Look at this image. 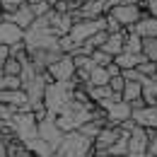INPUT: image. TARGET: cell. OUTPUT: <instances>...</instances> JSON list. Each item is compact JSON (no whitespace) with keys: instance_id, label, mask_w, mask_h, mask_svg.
Here are the masks:
<instances>
[{"instance_id":"6da1fadb","label":"cell","mask_w":157,"mask_h":157,"mask_svg":"<svg viewBox=\"0 0 157 157\" xmlns=\"http://www.w3.org/2000/svg\"><path fill=\"white\" fill-rule=\"evenodd\" d=\"M78 85H82L78 78L65 80V82H60V80H51V82L46 85L44 104H46V109H48L51 116H58L60 111L70 104V99H73V90H75Z\"/></svg>"},{"instance_id":"7a4b0ae2","label":"cell","mask_w":157,"mask_h":157,"mask_svg":"<svg viewBox=\"0 0 157 157\" xmlns=\"http://www.w3.org/2000/svg\"><path fill=\"white\" fill-rule=\"evenodd\" d=\"M92 147H94V140L90 136H85L80 128H75V131L63 133L56 152L63 157H94Z\"/></svg>"},{"instance_id":"3957f363","label":"cell","mask_w":157,"mask_h":157,"mask_svg":"<svg viewBox=\"0 0 157 157\" xmlns=\"http://www.w3.org/2000/svg\"><path fill=\"white\" fill-rule=\"evenodd\" d=\"M7 126L12 128V133L20 138L24 145H27L32 138L39 136V118H36V114H34L32 109H27V111H17L15 116L7 121Z\"/></svg>"},{"instance_id":"277c9868","label":"cell","mask_w":157,"mask_h":157,"mask_svg":"<svg viewBox=\"0 0 157 157\" xmlns=\"http://www.w3.org/2000/svg\"><path fill=\"white\" fill-rule=\"evenodd\" d=\"M75 70H78V65H75V58H73L70 53L58 56V58L46 68V73L51 75V80H60V82L73 80V78H75Z\"/></svg>"},{"instance_id":"5b68a950","label":"cell","mask_w":157,"mask_h":157,"mask_svg":"<svg viewBox=\"0 0 157 157\" xmlns=\"http://www.w3.org/2000/svg\"><path fill=\"white\" fill-rule=\"evenodd\" d=\"M114 17H116L123 27H131V24H136L140 17H145L147 12H145V7L140 5V2H118L116 7H111L109 10Z\"/></svg>"},{"instance_id":"8992f818","label":"cell","mask_w":157,"mask_h":157,"mask_svg":"<svg viewBox=\"0 0 157 157\" xmlns=\"http://www.w3.org/2000/svg\"><path fill=\"white\" fill-rule=\"evenodd\" d=\"M118 136H121V128L114 126V123H106V126L97 133V138H94V147H92L94 157H104V155H106V150L116 143Z\"/></svg>"},{"instance_id":"52a82bcc","label":"cell","mask_w":157,"mask_h":157,"mask_svg":"<svg viewBox=\"0 0 157 157\" xmlns=\"http://www.w3.org/2000/svg\"><path fill=\"white\" fill-rule=\"evenodd\" d=\"M27 51H29V63H32L39 73H44L58 56H63L60 48H27Z\"/></svg>"},{"instance_id":"ba28073f","label":"cell","mask_w":157,"mask_h":157,"mask_svg":"<svg viewBox=\"0 0 157 157\" xmlns=\"http://www.w3.org/2000/svg\"><path fill=\"white\" fill-rule=\"evenodd\" d=\"M39 136L44 138V140H48L53 147H58L60 138H63V131L58 128V123H56V116H44L39 118Z\"/></svg>"},{"instance_id":"9c48e42d","label":"cell","mask_w":157,"mask_h":157,"mask_svg":"<svg viewBox=\"0 0 157 157\" xmlns=\"http://www.w3.org/2000/svg\"><path fill=\"white\" fill-rule=\"evenodd\" d=\"M17 41H24V29L10 20H2L0 22V46H12Z\"/></svg>"},{"instance_id":"30bf717a","label":"cell","mask_w":157,"mask_h":157,"mask_svg":"<svg viewBox=\"0 0 157 157\" xmlns=\"http://www.w3.org/2000/svg\"><path fill=\"white\" fill-rule=\"evenodd\" d=\"M147 145H150L147 128L136 126V128L128 133V152H140V155H147Z\"/></svg>"},{"instance_id":"8fae6325","label":"cell","mask_w":157,"mask_h":157,"mask_svg":"<svg viewBox=\"0 0 157 157\" xmlns=\"http://www.w3.org/2000/svg\"><path fill=\"white\" fill-rule=\"evenodd\" d=\"M131 118L143 128H157V104H145L140 109H133Z\"/></svg>"},{"instance_id":"7c38bea8","label":"cell","mask_w":157,"mask_h":157,"mask_svg":"<svg viewBox=\"0 0 157 157\" xmlns=\"http://www.w3.org/2000/svg\"><path fill=\"white\" fill-rule=\"evenodd\" d=\"M5 20L15 22L17 27H22V29H27V27H32V22L36 20V15H34V10H32V5L29 2H24V5H20L15 12H10V15H5Z\"/></svg>"},{"instance_id":"4fadbf2b","label":"cell","mask_w":157,"mask_h":157,"mask_svg":"<svg viewBox=\"0 0 157 157\" xmlns=\"http://www.w3.org/2000/svg\"><path fill=\"white\" fill-rule=\"evenodd\" d=\"M126 34H128V29H121V32H109V36L106 41L99 46V48H104L106 53H111V56H118L121 51H123V44H126Z\"/></svg>"},{"instance_id":"5bb4252c","label":"cell","mask_w":157,"mask_h":157,"mask_svg":"<svg viewBox=\"0 0 157 157\" xmlns=\"http://www.w3.org/2000/svg\"><path fill=\"white\" fill-rule=\"evenodd\" d=\"M143 60H147L145 53H131V51H121L118 56H114V63L121 65V70H126V68H138Z\"/></svg>"},{"instance_id":"9a60e30c","label":"cell","mask_w":157,"mask_h":157,"mask_svg":"<svg viewBox=\"0 0 157 157\" xmlns=\"http://www.w3.org/2000/svg\"><path fill=\"white\" fill-rule=\"evenodd\" d=\"M27 147L34 152L36 157H51L53 152H56V147L48 143V140H44L41 136H36V138H32L29 143H27Z\"/></svg>"},{"instance_id":"2e32d148","label":"cell","mask_w":157,"mask_h":157,"mask_svg":"<svg viewBox=\"0 0 157 157\" xmlns=\"http://www.w3.org/2000/svg\"><path fill=\"white\" fill-rule=\"evenodd\" d=\"M109 80H111V75H109L106 65H94L92 73H90V80L82 87H90V85H109Z\"/></svg>"},{"instance_id":"e0dca14e","label":"cell","mask_w":157,"mask_h":157,"mask_svg":"<svg viewBox=\"0 0 157 157\" xmlns=\"http://www.w3.org/2000/svg\"><path fill=\"white\" fill-rule=\"evenodd\" d=\"M121 97L126 99V101H136V99H140V97H143V85H140L138 80H126V87H123Z\"/></svg>"},{"instance_id":"ac0fdd59","label":"cell","mask_w":157,"mask_h":157,"mask_svg":"<svg viewBox=\"0 0 157 157\" xmlns=\"http://www.w3.org/2000/svg\"><path fill=\"white\" fill-rule=\"evenodd\" d=\"M123 51L143 53V36L136 34V32H128V34H126V44H123Z\"/></svg>"},{"instance_id":"d6986e66","label":"cell","mask_w":157,"mask_h":157,"mask_svg":"<svg viewBox=\"0 0 157 157\" xmlns=\"http://www.w3.org/2000/svg\"><path fill=\"white\" fill-rule=\"evenodd\" d=\"M22 63L17 56H7V60H5V65H2V73L5 75H22Z\"/></svg>"},{"instance_id":"ffe728a7","label":"cell","mask_w":157,"mask_h":157,"mask_svg":"<svg viewBox=\"0 0 157 157\" xmlns=\"http://www.w3.org/2000/svg\"><path fill=\"white\" fill-rule=\"evenodd\" d=\"M143 53L150 60H157V36H145L143 39Z\"/></svg>"},{"instance_id":"44dd1931","label":"cell","mask_w":157,"mask_h":157,"mask_svg":"<svg viewBox=\"0 0 157 157\" xmlns=\"http://www.w3.org/2000/svg\"><path fill=\"white\" fill-rule=\"evenodd\" d=\"M22 87V78L20 75H0V90H17Z\"/></svg>"},{"instance_id":"7402d4cb","label":"cell","mask_w":157,"mask_h":157,"mask_svg":"<svg viewBox=\"0 0 157 157\" xmlns=\"http://www.w3.org/2000/svg\"><path fill=\"white\" fill-rule=\"evenodd\" d=\"M92 58H94L97 65H109V63L114 60V56H111V53H106L104 48H94V51H92Z\"/></svg>"},{"instance_id":"603a6c76","label":"cell","mask_w":157,"mask_h":157,"mask_svg":"<svg viewBox=\"0 0 157 157\" xmlns=\"http://www.w3.org/2000/svg\"><path fill=\"white\" fill-rule=\"evenodd\" d=\"M32 5V10H34V15L41 17V15H46V12H51L53 10V5L48 2V0H39V2H29Z\"/></svg>"},{"instance_id":"cb8c5ba5","label":"cell","mask_w":157,"mask_h":157,"mask_svg":"<svg viewBox=\"0 0 157 157\" xmlns=\"http://www.w3.org/2000/svg\"><path fill=\"white\" fill-rule=\"evenodd\" d=\"M109 87L114 90V92H123V87H126V78H123V73L121 75H111V80H109Z\"/></svg>"},{"instance_id":"d4e9b609","label":"cell","mask_w":157,"mask_h":157,"mask_svg":"<svg viewBox=\"0 0 157 157\" xmlns=\"http://www.w3.org/2000/svg\"><path fill=\"white\" fill-rule=\"evenodd\" d=\"M147 136H150L147 155H150V157H157V128H147Z\"/></svg>"},{"instance_id":"484cf974","label":"cell","mask_w":157,"mask_h":157,"mask_svg":"<svg viewBox=\"0 0 157 157\" xmlns=\"http://www.w3.org/2000/svg\"><path fill=\"white\" fill-rule=\"evenodd\" d=\"M140 5L145 7V12H147V15L157 17V0H140Z\"/></svg>"},{"instance_id":"4316f807","label":"cell","mask_w":157,"mask_h":157,"mask_svg":"<svg viewBox=\"0 0 157 157\" xmlns=\"http://www.w3.org/2000/svg\"><path fill=\"white\" fill-rule=\"evenodd\" d=\"M7 56H10V46H0V75H2V65H5Z\"/></svg>"},{"instance_id":"83f0119b","label":"cell","mask_w":157,"mask_h":157,"mask_svg":"<svg viewBox=\"0 0 157 157\" xmlns=\"http://www.w3.org/2000/svg\"><path fill=\"white\" fill-rule=\"evenodd\" d=\"M15 157H36V155H34V152H32V150H29V147H27V145H22L20 150H17V152H15Z\"/></svg>"},{"instance_id":"f1b7e54d","label":"cell","mask_w":157,"mask_h":157,"mask_svg":"<svg viewBox=\"0 0 157 157\" xmlns=\"http://www.w3.org/2000/svg\"><path fill=\"white\" fill-rule=\"evenodd\" d=\"M126 157H147V155H140V152H128Z\"/></svg>"},{"instance_id":"f546056e","label":"cell","mask_w":157,"mask_h":157,"mask_svg":"<svg viewBox=\"0 0 157 157\" xmlns=\"http://www.w3.org/2000/svg\"><path fill=\"white\" fill-rule=\"evenodd\" d=\"M104 157H126V155H111V152H106Z\"/></svg>"},{"instance_id":"4dcf8cb0","label":"cell","mask_w":157,"mask_h":157,"mask_svg":"<svg viewBox=\"0 0 157 157\" xmlns=\"http://www.w3.org/2000/svg\"><path fill=\"white\" fill-rule=\"evenodd\" d=\"M5 20V12H2V7H0V22Z\"/></svg>"},{"instance_id":"1f68e13d","label":"cell","mask_w":157,"mask_h":157,"mask_svg":"<svg viewBox=\"0 0 157 157\" xmlns=\"http://www.w3.org/2000/svg\"><path fill=\"white\" fill-rule=\"evenodd\" d=\"M118 2H140V0H118Z\"/></svg>"},{"instance_id":"d6a6232c","label":"cell","mask_w":157,"mask_h":157,"mask_svg":"<svg viewBox=\"0 0 157 157\" xmlns=\"http://www.w3.org/2000/svg\"><path fill=\"white\" fill-rule=\"evenodd\" d=\"M51 157H63V155H58V152H53V155H51Z\"/></svg>"},{"instance_id":"836d02e7","label":"cell","mask_w":157,"mask_h":157,"mask_svg":"<svg viewBox=\"0 0 157 157\" xmlns=\"http://www.w3.org/2000/svg\"><path fill=\"white\" fill-rule=\"evenodd\" d=\"M48 2H51V5H56V2H58V0H48Z\"/></svg>"}]
</instances>
